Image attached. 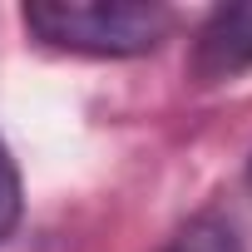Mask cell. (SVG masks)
I'll return each instance as SVG.
<instances>
[{
    "instance_id": "3",
    "label": "cell",
    "mask_w": 252,
    "mask_h": 252,
    "mask_svg": "<svg viewBox=\"0 0 252 252\" xmlns=\"http://www.w3.org/2000/svg\"><path fill=\"white\" fill-rule=\"evenodd\" d=\"M163 252H242V237H237V227H232L222 213H203V218H193Z\"/></svg>"
},
{
    "instance_id": "1",
    "label": "cell",
    "mask_w": 252,
    "mask_h": 252,
    "mask_svg": "<svg viewBox=\"0 0 252 252\" xmlns=\"http://www.w3.org/2000/svg\"><path fill=\"white\" fill-rule=\"evenodd\" d=\"M20 15L25 30L50 50L94 60L149 55L173 30V15L158 0H30Z\"/></svg>"
},
{
    "instance_id": "2",
    "label": "cell",
    "mask_w": 252,
    "mask_h": 252,
    "mask_svg": "<svg viewBox=\"0 0 252 252\" xmlns=\"http://www.w3.org/2000/svg\"><path fill=\"white\" fill-rule=\"evenodd\" d=\"M252 69V0L218 5L193 40V79L198 84H222L232 74Z\"/></svg>"
},
{
    "instance_id": "4",
    "label": "cell",
    "mask_w": 252,
    "mask_h": 252,
    "mask_svg": "<svg viewBox=\"0 0 252 252\" xmlns=\"http://www.w3.org/2000/svg\"><path fill=\"white\" fill-rule=\"evenodd\" d=\"M20 222V173H15V158L0 139V242H5Z\"/></svg>"
}]
</instances>
